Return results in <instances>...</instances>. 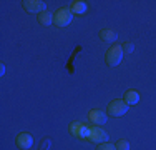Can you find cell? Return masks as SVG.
<instances>
[{
	"instance_id": "3957f363",
	"label": "cell",
	"mask_w": 156,
	"mask_h": 150,
	"mask_svg": "<svg viewBox=\"0 0 156 150\" xmlns=\"http://www.w3.org/2000/svg\"><path fill=\"white\" fill-rule=\"evenodd\" d=\"M73 20V13L70 9H60L57 13H55L53 17V24L57 25V27H66V25H70V22Z\"/></svg>"
},
{
	"instance_id": "7c38bea8",
	"label": "cell",
	"mask_w": 156,
	"mask_h": 150,
	"mask_svg": "<svg viewBox=\"0 0 156 150\" xmlns=\"http://www.w3.org/2000/svg\"><path fill=\"white\" fill-rule=\"evenodd\" d=\"M53 17H55V15H51L50 12H47V10H45V12H42L37 18H38V22L43 25V27H48L50 24H53Z\"/></svg>"
},
{
	"instance_id": "5b68a950",
	"label": "cell",
	"mask_w": 156,
	"mask_h": 150,
	"mask_svg": "<svg viewBox=\"0 0 156 150\" xmlns=\"http://www.w3.org/2000/svg\"><path fill=\"white\" fill-rule=\"evenodd\" d=\"M88 140L93 142V144H103V142L108 140V133L103 130V127L93 125L90 127V133H88Z\"/></svg>"
},
{
	"instance_id": "8fae6325",
	"label": "cell",
	"mask_w": 156,
	"mask_h": 150,
	"mask_svg": "<svg viewBox=\"0 0 156 150\" xmlns=\"http://www.w3.org/2000/svg\"><path fill=\"white\" fill-rule=\"evenodd\" d=\"M125 102L129 105H136L140 102V93L136 92V90H128V92L125 93Z\"/></svg>"
},
{
	"instance_id": "5bb4252c",
	"label": "cell",
	"mask_w": 156,
	"mask_h": 150,
	"mask_svg": "<svg viewBox=\"0 0 156 150\" xmlns=\"http://www.w3.org/2000/svg\"><path fill=\"white\" fill-rule=\"evenodd\" d=\"M116 150H129V144L125 138H120V140L116 142Z\"/></svg>"
},
{
	"instance_id": "7a4b0ae2",
	"label": "cell",
	"mask_w": 156,
	"mask_h": 150,
	"mask_svg": "<svg viewBox=\"0 0 156 150\" xmlns=\"http://www.w3.org/2000/svg\"><path fill=\"white\" fill-rule=\"evenodd\" d=\"M106 110H108L110 117H121V115H125L126 112L129 110V107L126 102H123V100H113V102H110Z\"/></svg>"
},
{
	"instance_id": "9a60e30c",
	"label": "cell",
	"mask_w": 156,
	"mask_h": 150,
	"mask_svg": "<svg viewBox=\"0 0 156 150\" xmlns=\"http://www.w3.org/2000/svg\"><path fill=\"white\" fill-rule=\"evenodd\" d=\"M121 48H123V54H131L135 50V45H133V42H125Z\"/></svg>"
},
{
	"instance_id": "277c9868",
	"label": "cell",
	"mask_w": 156,
	"mask_h": 150,
	"mask_svg": "<svg viewBox=\"0 0 156 150\" xmlns=\"http://www.w3.org/2000/svg\"><path fill=\"white\" fill-rule=\"evenodd\" d=\"M70 133L73 137H78V138H83V140H88V133H90V127L85 125L81 122H72L70 123Z\"/></svg>"
},
{
	"instance_id": "2e32d148",
	"label": "cell",
	"mask_w": 156,
	"mask_h": 150,
	"mask_svg": "<svg viewBox=\"0 0 156 150\" xmlns=\"http://www.w3.org/2000/svg\"><path fill=\"white\" fill-rule=\"evenodd\" d=\"M3 73H5V65L2 63V65H0V75H3Z\"/></svg>"
},
{
	"instance_id": "4fadbf2b",
	"label": "cell",
	"mask_w": 156,
	"mask_h": 150,
	"mask_svg": "<svg viewBox=\"0 0 156 150\" xmlns=\"http://www.w3.org/2000/svg\"><path fill=\"white\" fill-rule=\"evenodd\" d=\"M96 150H116V145L108 144V142H103V144H98Z\"/></svg>"
},
{
	"instance_id": "6da1fadb",
	"label": "cell",
	"mask_w": 156,
	"mask_h": 150,
	"mask_svg": "<svg viewBox=\"0 0 156 150\" xmlns=\"http://www.w3.org/2000/svg\"><path fill=\"white\" fill-rule=\"evenodd\" d=\"M123 55H125L123 48H121L120 45H113V47L108 48V52H106V55H105V60L110 67H116L118 63L123 60Z\"/></svg>"
},
{
	"instance_id": "9c48e42d",
	"label": "cell",
	"mask_w": 156,
	"mask_h": 150,
	"mask_svg": "<svg viewBox=\"0 0 156 150\" xmlns=\"http://www.w3.org/2000/svg\"><path fill=\"white\" fill-rule=\"evenodd\" d=\"M116 37H118V33L111 28H103L101 32H100V39L106 43H113L115 40H116Z\"/></svg>"
},
{
	"instance_id": "30bf717a",
	"label": "cell",
	"mask_w": 156,
	"mask_h": 150,
	"mask_svg": "<svg viewBox=\"0 0 156 150\" xmlns=\"http://www.w3.org/2000/svg\"><path fill=\"white\" fill-rule=\"evenodd\" d=\"M87 9H88L87 2H81V0H75V2L70 3V10H72V13H76V15L85 13Z\"/></svg>"
},
{
	"instance_id": "52a82bcc",
	"label": "cell",
	"mask_w": 156,
	"mask_h": 150,
	"mask_svg": "<svg viewBox=\"0 0 156 150\" xmlns=\"http://www.w3.org/2000/svg\"><path fill=\"white\" fill-rule=\"evenodd\" d=\"M88 118H90V122H91V123H95V125L101 127L103 123H106V118H108V115H106L103 110L93 108V110L88 112Z\"/></svg>"
},
{
	"instance_id": "ba28073f",
	"label": "cell",
	"mask_w": 156,
	"mask_h": 150,
	"mask_svg": "<svg viewBox=\"0 0 156 150\" xmlns=\"http://www.w3.org/2000/svg\"><path fill=\"white\" fill-rule=\"evenodd\" d=\"M32 145H33V137H32L30 133H27V132L18 133V137H17V147H18V148L28 150Z\"/></svg>"
},
{
	"instance_id": "8992f818",
	"label": "cell",
	"mask_w": 156,
	"mask_h": 150,
	"mask_svg": "<svg viewBox=\"0 0 156 150\" xmlns=\"http://www.w3.org/2000/svg\"><path fill=\"white\" fill-rule=\"evenodd\" d=\"M22 7H23V10L28 13L40 15L42 12H45V3H43L42 0H25V2H22Z\"/></svg>"
}]
</instances>
